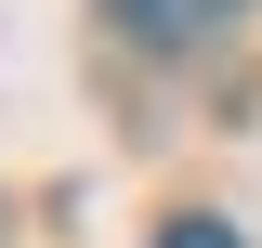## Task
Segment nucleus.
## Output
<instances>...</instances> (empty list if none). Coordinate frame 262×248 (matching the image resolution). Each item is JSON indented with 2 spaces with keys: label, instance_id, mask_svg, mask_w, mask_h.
Instances as JSON below:
<instances>
[{
  "label": "nucleus",
  "instance_id": "obj_1",
  "mask_svg": "<svg viewBox=\"0 0 262 248\" xmlns=\"http://www.w3.org/2000/svg\"><path fill=\"white\" fill-rule=\"evenodd\" d=\"M105 13H118V27L144 39V53H196V39H210V27L236 13V0H105Z\"/></svg>",
  "mask_w": 262,
  "mask_h": 248
},
{
  "label": "nucleus",
  "instance_id": "obj_2",
  "mask_svg": "<svg viewBox=\"0 0 262 248\" xmlns=\"http://www.w3.org/2000/svg\"><path fill=\"white\" fill-rule=\"evenodd\" d=\"M158 248H236V222H170Z\"/></svg>",
  "mask_w": 262,
  "mask_h": 248
}]
</instances>
